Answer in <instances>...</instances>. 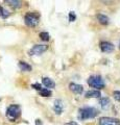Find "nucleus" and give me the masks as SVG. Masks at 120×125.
I'll list each match as a JSON object with an SVG mask.
<instances>
[{
	"label": "nucleus",
	"mask_w": 120,
	"mask_h": 125,
	"mask_svg": "<svg viewBox=\"0 0 120 125\" xmlns=\"http://www.w3.org/2000/svg\"><path fill=\"white\" fill-rule=\"evenodd\" d=\"M78 118L80 120H88V119H93L95 117H97L99 112L97 108L91 107V106H86L83 108H79L78 111Z\"/></svg>",
	"instance_id": "1"
},
{
	"label": "nucleus",
	"mask_w": 120,
	"mask_h": 125,
	"mask_svg": "<svg viewBox=\"0 0 120 125\" xmlns=\"http://www.w3.org/2000/svg\"><path fill=\"white\" fill-rule=\"evenodd\" d=\"M20 115H21V107L19 106L18 104L11 105V106H9L6 109V117L11 122L16 121L19 117H20Z\"/></svg>",
	"instance_id": "2"
},
{
	"label": "nucleus",
	"mask_w": 120,
	"mask_h": 125,
	"mask_svg": "<svg viewBox=\"0 0 120 125\" xmlns=\"http://www.w3.org/2000/svg\"><path fill=\"white\" fill-rule=\"evenodd\" d=\"M88 84L92 88H95L96 90H101L104 88V81L102 79V77L100 75H92L88 78L87 80Z\"/></svg>",
	"instance_id": "3"
},
{
	"label": "nucleus",
	"mask_w": 120,
	"mask_h": 125,
	"mask_svg": "<svg viewBox=\"0 0 120 125\" xmlns=\"http://www.w3.org/2000/svg\"><path fill=\"white\" fill-rule=\"evenodd\" d=\"M25 24L29 27H36L39 22H40V14L33 11V13H28L25 15Z\"/></svg>",
	"instance_id": "4"
},
{
	"label": "nucleus",
	"mask_w": 120,
	"mask_h": 125,
	"mask_svg": "<svg viewBox=\"0 0 120 125\" xmlns=\"http://www.w3.org/2000/svg\"><path fill=\"white\" fill-rule=\"evenodd\" d=\"M48 49V46L46 45H34L32 49L28 51V54L30 56H33V55H40V54L44 53L46 50Z\"/></svg>",
	"instance_id": "5"
},
{
	"label": "nucleus",
	"mask_w": 120,
	"mask_h": 125,
	"mask_svg": "<svg viewBox=\"0 0 120 125\" xmlns=\"http://www.w3.org/2000/svg\"><path fill=\"white\" fill-rule=\"evenodd\" d=\"M99 125H120V120L112 117H102L99 119Z\"/></svg>",
	"instance_id": "6"
},
{
	"label": "nucleus",
	"mask_w": 120,
	"mask_h": 125,
	"mask_svg": "<svg viewBox=\"0 0 120 125\" xmlns=\"http://www.w3.org/2000/svg\"><path fill=\"white\" fill-rule=\"evenodd\" d=\"M53 111L56 115H61L64 111V102L61 99H56L53 102Z\"/></svg>",
	"instance_id": "7"
},
{
	"label": "nucleus",
	"mask_w": 120,
	"mask_h": 125,
	"mask_svg": "<svg viewBox=\"0 0 120 125\" xmlns=\"http://www.w3.org/2000/svg\"><path fill=\"white\" fill-rule=\"evenodd\" d=\"M100 49H101L102 52L110 53L114 50V45L110 42H101L100 43Z\"/></svg>",
	"instance_id": "8"
},
{
	"label": "nucleus",
	"mask_w": 120,
	"mask_h": 125,
	"mask_svg": "<svg viewBox=\"0 0 120 125\" xmlns=\"http://www.w3.org/2000/svg\"><path fill=\"white\" fill-rule=\"evenodd\" d=\"M69 89H70V91H72L73 93H75V94H82L84 92V87L83 85L74 83H71L70 84H69Z\"/></svg>",
	"instance_id": "9"
},
{
	"label": "nucleus",
	"mask_w": 120,
	"mask_h": 125,
	"mask_svg": "<svg viewBox=\"0 0 120 125\" xmlns=\"http://www.w3.org/2000/svg\"><path fill=\"white\" fill-rule=\"evenodd\" d=\"M42 83H43L46 87V89H48V90L55 87V83L52 79H50L49 77H43L42 78Z\"/></svg>",
	"instance_id": "10"
},
{
	"label": "nucleus",
	"mask_w": 120,
	"mask_h": 125,
	"mask_svg": "<svg viewBox=\"0 0 120 125\" xmlns=\"http://www.w3.org/2000/svg\"><path fill=\"white\" fill-rule=\"evenodd\" d=\"M100 96H101V94H100V92L97 91V90L88 91V92H86V94H85V97H86V98H99Z\"/></svg>",
	"instance_id": "11"
},
{
	"label": "nucleus",
	"mask_w": 120,
	"mask_h": 125,
	"mask_svg": "<svg viewBox=\"0 0 120 125\" xmlns=\"http://www.w3.org/2000/svg\"><path fill=\"white\" fill-rule=\"evenodd\" d=\"M99 103H100V106H101L102 109H108L111 105V101L108 97H104V98H101L99 100Z\"/></svg>",
	"instance_id": "12"
},
{
	"label": "nucleus",
	"mask_w": 120,
	"mask_h": 125,
	"mask_svg": "<svg viewBox=\"0 0 120 125\" xmlns=\"http://www.w3.org/2000/svg\"><path fill=\"white\" fill-rule=\"evenodd\" d=\"M97 19H98V21L100 24H102V25H108L109 24V21H110V19L108 16L106 15H102V14H98L97 15Z\"/></svg>",
	"instance_id": "13"
},
{
	"label": "nucleus",
	"mask_w": 120,
	"mask_h": 125,
	"mask_svg": "<svg viewBox=\"0 0 120 125\" xmlns=\"http://www.w3.org/2000/svg\"><path fill=\"white\" fill-rule=\"evenodd\" d=\"M19 68H20L22 71H26V72H29V71H32V66L28 65L27 62H19Z\"/></svg>",
	"instance_id": "14"
},
{
	"label": "nucleus",
	"mask_w": 120,
	"mask_h": 125,
	"mask_svg": "<svg viewBox=\"0 0 120 125\" xmlns=\"http://www.w3.org/2000/svg\"><path fill=\"white\" fill-rule=\"evenodd\" d=\"M5 2L9 3V5L14 7V9H19V7H21V5H22V2L18 1V0H6Z\"/></svg>",
	"instance_id": "15"
},
{
	"label": "nucleus",
	"mask_w": 120,
	"mask_h": 125,
	"mask_svg": "<svg viewBox=\"0 0 120 125\" xmlns=\"http://www.w3.org/2000/svg\"><path fill=\"white\" fill-rule=\"evenodd\" d=\"M39 93H40V95L42 96V97H50L52 95V92L50 91V90H48V89H44V88H42V90L41 91H39Z\"/></svg>",
	"instance_id": "16"
},
{
	"label": "nucleus",
	"mask_w": 120,
	"mask_h": 125,
	"mask_svg": "<svg viewBox=\"0 0 120 125\" xmlns=\"http://www.w3.org/2000/svg\"><path fill=\"white\" fill-rule=\"evenodd\" d=\"M10 15H11V14H10V11H9V10H6L4 7H2L1 5H0V17L5 19V18L9 17Z\"/></svg>",
	"instance_id": "17"
},
{
	"label": "nucleus",
	"mask_w": 120,
	"mask_h": 125,
	"mask_svg": "<svg viewBox=\"0 0 120 125\" xmlns=\"http://www.w3.org/2000/svg\"><path fill=\"white\" fill-rule=\"evenodd\" d=\"M40 38H41V40L42 41H49V39H50V36H49V33L48 32H41L40 33Z\"/></svg>",
	"instance_id": "18"
},
{
	"label": "nucleus",
	"mask_w": 120,
	"mask_h": 125,
	"mask_svg": "<svg viewBox=\"0 0 120 125\" xmlns=\"http://www.w3.org/2000/svg\"><path fill=\"white\" fill-rule=\"evenodd\" d=\"M113 96H114L115 100H117V101L120 102V91H114L113 92Z\"/></svg>",
	"instance_id": "19"
},
{
	"label": "nucleus",
	"mask_w": 120,
	"mask_h": 125,
	"mask_svg": "<svg viewBox=\"0 0 120 125\" xmlns=\"http://www.w3.org/2000/svg\"><path fill=\"white\" fill-rule=\"evenodd\" d=\"M75 19H76V16L74 14V11H70L69 13V21L73 22V21H75Z\"/></svg>",
	"instance_id": "20"
},
{
	"label": "nucleus",
	"mask_w": 120,
	"mask_h": 125,
	"mask_svg": "<svg viewBox=\"0 0 120 125\" xmlns=\"http://www.w3.org/2000/svg\"><path fill=\"white\" fill-rule=\"evenodd\" d=\"M32 87H33L34 90H37V91H41V90H42V85H41L40 83H33Z\"/></svg>",
	"instance_id": "21"
},
{
	"label": "nucleus",
	"mask_w": 120,
	"mask_h": 125,
	"mask_svg": "<svg viewBox=\"0 0 120 125\" xmlns=\"http://www.w3.org/2000/svg\"><path fill=\"white\" fill-rule=\"evenodd\" d=\"M65 125H78L76 122H74V121H71V122H68V123H66Z\"/></svg>",
	"instance_id": "22"
},
{
	"label": "nucleus",
	"mask_w": 120,
	"mask_h": 125,
	"mask_svg": "<svg viewBox=\"0 0 120 125\" xmlns=\"http://www.w3.org/2000/svg\"><path fill=\"white\" fill-rule=\"evenodd\" d=\"M36 125H42V121H41L40 119L36 120Z\"/></svg>",
	"instance_id": "23"
},
{
	"label": "nucleus",
	"mask_w": 120,
	"mask_h": 125,
	"mask_svg": "<svg viewBox=\"0 0 120 125\" xmlns=\"http://www.w3.org/2000/svg\"><path fill=\"white\" fill-rule=\"evenodd\" d=\"M119 48H120V43H119Z\"/></svg>",
	"instance_id": "24"
}]
</instances>
